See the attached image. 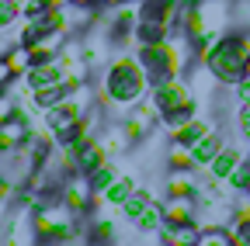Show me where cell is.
<instances>
[{
	"mask_svg": "<svg viewBox=\"0 0 250 246\" xmlns=\"http://www.w3.org/2000/svg\"><path fill=\"white\" fill-rule=\"evenodd\" d=\"M149 87H153V80H149V73L139 63L136 52L132 56H115L104 70V80H101V101L118 104V108H132L149 94Z\"/></svg>",
	"mask_w": 250,
	"mask_h": 246,
	"instance_id": "cell-1",
	"label": "cell"
},
{
	"mask_svg": "<svg viewBox=\"0 0 250 246\" xmlns=\"http://www.w3.org/2000/svg\"><path fill=\"white\" fill-rule=\"evenodd\" d=\"M136 56L139 63L146 66L149 80H167V76H181L188 66L195 63V49H191V38L184 32H174L167 38H149V42H139L136 45Z\"/></svg>",
	"mask_w": 250,
	"mask_h": 246,
	"instance_id": "cell-2",
	"label": "cell"
},
{
	"mask_svg": "<svg viewBox=\"0 0 250 246\" xmlns=\"http://www.w3.org/2000/svg\"><path fill=\"white\" fill-rule=\"evenodd\" d=\"M247 59H250V49H247V42L236 32V35H226L223 42H219L202 66L208 70V76L215 83H229L233 87L240 76H247Z\"/></svg>",
	"mask_w": 250,
	"mask_h": 246,
	"instance_id": "cell-3",
	"label": "cell"
},
{
	"mask_svg": "<svg viewBox=\"0 0 250 246\" xmlns=\"http://www.w3.org/2000/svg\"><path fill=\"white\" fill-rule=\"evenodd\" d=\"M149 97L156 101L160 114H170V111H181V108H195V94L181 76H167V80H156L149 87Z\"/></svg>",
	"mask_w": 250,
	"mask_h": 246,
	"instance_id": "cell-4",
	"label": "cell"
},
{
	"mask_svg": "<svg viewBox=\"0 0 250 246\" xmlns=\"http://www.w3.org/2000/svg\"><path fill=\"white\" fill-rule=\"evenodd\" d=\"M28 139H31V121L21 111L7 121H0V149L4 152H21Z\"/></svg>",
	"mask_w": 250,
	"mask_h": 246,
	"instance_id": "cell-5",
	"label": "cell"
},
{
	"mask_svg": "<svg viewBox=\"0 0 250 246\" xmlns=\"http://www.w3.org/2000/svg\"><path fill=\"white\" fill-rule=\"evenodd\" d=\"M198 194H167L164 201V215H167V226H181V222H195L198 215Z\"/></svg>",
	"mask_w": 250,
	"mask_h": 246,
	"instance_id": "cell-6",
	"label": "cell"
},
{
	"mask_svg": "<svg viewBox=\"0 0 250 246\" xmlns=\"http://www.w3.org/2000/svg\"><path fill=\"white\" fill-rule=\"evenodd\" d=\"M111 160V152L104 149L101 139H87L77 146V173H94L98 167H104Z\"/></svg>",
	"mask_w": 250,
	"mask_h": 246,
	"instance_id": "cell-7",
	"label": "cell"
},
{
	"mask_svg": "<svg viewBox=\"0 0 250 246\" xmlns=\"http://www.w3.org/2000/svg\"><path fill=\"white\" fill-rule=\"evenodd\" d=\"M219 152H223V132L219 129H208L202 139L191 142V156H195V170H205Z\"/></svg>",
	"mask_w": 250,
	"mask_h": 246,
	"instance_id": "cell-8",
	"label": "cell"
},
{
	"mask_svg": "<svg viewBox=\"0 0 250 246\" xmlns=\"http://www.w3.org/2000/svg\"><path fill=\"white\" fill-rule=\"evenodd\" d=\"M243 160H247V156H243V149H236V146H223V152H219V156H215L205 170H208L212 180H223V184H226V180L233 177V170H236Z\"/></svg>",
	"mask_w": 250,
	"mask_h": 246,
	"instance_id": "cell-9",
	"label": "cell"
},
{
	"mask_svg": "<svg viewBox=\"0 0 250 246\" xmlns=\"http://www.w3.org/2000/svg\"><path fill=\"white\" fill-rule=\"evenodd\" d=\"M136 188H139V184H136L132 177L118 173L104 191H98V205H101V208H122V205H125V198H129Z\"/></svg>",
	"mask_w": 250,
	"mask_h": 246,
	"instance_id": "cell-10",
	"label": "cell"
},
{
	"mask_svg": "<svg viewBox=\"0 0 250 246\" xmlns=\"http://www.w3.org/2000/svg\"><path fill=\"white\" fill-rule=\"evenodd\" d=\"M198 236H202L198 222H181V226H164L156 239L164 246H198Z\"/></svg>",
	"mask_w": 250,
	"mask_h": 246,
	"instance_id": "cell-11",
	"label": "cell"
},
{
	"mask_svg": "<svg viewBox=\"0 0 250 246\" xmlns=\"http://www.w3.org/2000/svg\"><path fill=\"white\" fill-rule=\"evenodd\" d=\"M164 188H167V194H198L195 167H167Z\"/></svg>",
	"mask_w": 250,
	"mask_h": 246,
	"instance_id": "cell-12",
	"label": "cell"
},
{
	"mask_svg": "<svg viewBox=\"0 0 250 246\" xmlns=\"http://www.w3.org/2000/svg\"><path fill=\"white\" fill-rule=\"evenodd\" d=\"M4 59H7V66L14 70V76H28V73H31V66L39 63L35 52H31V45H24V42H14V45L4 52Z\"/></svg>",
	"mask_w": 250,
	"mask_h": 246,
	"instance_id": "cell-13",
	"label": "cell"
},
{
	"mask_svg": "<svg viewBox=\"0 0 250 246\" xmlns=\"http://www.w3.org/2000/svg\"><path fill=\"white\" fill-rule=\"evenodd\" d=\"M132 226H136L139 232H160V229L167 226V215H164V201H156V198H153V205H149V208H146V211L139 215V219H136Z\"/></svg>",
	"mask_w": 250,
	"mask_h": 246,
	"instance_id": "cell-14",
	"label": "cell"
},
{
	"mask_svg": "<svg viewBox=\"0 0 250 246\" xmlns=\"http://www.w3.org/2000/svg\"><path fill=\"white\" fill-rule=\"evenodd\" d=\"M62 97H70V90L62 83H49V87H35V90H31V101H35V108H42V111L59 104Z\"/></svg>",
	"mask_w": 250,
	"mask_h": 246,
	"instance_id": "cell-15",
	"label": "cell"
},
{
	"mask_svg": "<svg viewBox=\"0 0 250 246\" xmlns=\"http://www.w3.org/2000/svg\"><path fill=\"white\" fill-rule=\"evenodd\" d=\"M149 205H153V194H149V191H143V188H136L129 198H125V205H122V215H125L129 222H136V219H139V215H143Z\"/></svg>",
	"mask_w": 250,
	"mask_h": 246,
	"instance_id": "cell-16",
	"label": "cell"
},
{
	"mask_svg": "<svg viewBox=\"0 0 250 246\" xmlns=\"http://www.w3.org/2000/svg\"><path fill=\"white\" fill-rule=\"evenodd\" d=\"M198 246H233V226H202Z\"/></svg>",
	"mask_w": 250,
	"mask_h": 246,
	"instance_id": "cell-17",
	"label": "cell"
},
{
	"mask_svg": "<svg viewBox=\"0 0 250 246\" xmlns=\"http://www.w3.org/2000/svg\"><path fill=\"white\" fill-rule=\"evenodd\" d=\"M167 167H195L191 146L181 139H167Z\"/></svg>",
	"mask_w": 250,
	"mask_h": 246,
	"instance_id": "cell-18",
	"label": "cell"
},
{
	"mask_svg": "<svg viewBox=\"0 0 250 246\" xmlns=\"http://www.w3.org/2000/svg\"><path fill=\"white\" fill-rule=\"evenodd\" d=\"M208 129H212V125H208V121L195 114V118H191V121H188V125H184V129H181L177 135H170V139H181V142H188V146H191V142H195V139H202V135H205Z\"/></svg>",
	"mask_w": 250,
	"mask_h": 246,
	"instance_id": "cell-19",
	"label": "cell"
},
{
	"mask_svg": "<svg viewBox=\"0 0 250 246\" xmlns=\"http://www.w3.org/2000/svg\"><path fill=\"white\" fill-rule=\"evenodd\" d=\"M87 177H90V184H94V194H98V191H104L108 184L118 177V170H115V163L108 160L104 167H98V170H94V173H87Z\"/></svg>",
	"mask_w": 250,
	"mask_h": 246,
	"instance_id": "cell-20",
	"label": "cell"
},
{
	"mask_svg": "<svg viewBox=\"0 0 250 246\" xmlns=\"http://www.w3.org/2000/svg\"><path fill=\"white\" fill-rule=\"evenodd\" d=\"M14 21H21V7H18V0H0V32H7Z\"/></svg>",
	"mask_w": 250,
	"mask_h": 246,
	"instance_id": "cell-21",
	"label": "cell"
},
{
	"mask_svg": "<svg viewBox=\"0 0 250 246\" xmlns=\"http://www.w3.org/2000/svg\"><path fill=\"white\" fill-rule=\"evenodd\" d=\"M226 184H229V188H233V191H236V194H240V191H247V188H250V156H247V160H243V163H240V167H236V170H233V177H229V180H226Z\"/></svg>",
	"mask_w": 250,
	"mask_h": 246,
	"instance_id": "cell-22",
	"label": "cell"
},
{
	"mask_svg": "<svg viewBox=\"0 0 250 246\" xmlns=\"http://www.w3.org/2000/svg\"><path fill=\"white\" fill-rule=\"evenodd\" d=\"M21 108H18V101L7 94V90H0V121H7V118H14Z\"/></svg>",
	"mask_w": 250,
	"mask_h": 246,
	"instance_id": "cell-23",
	"label": "cell"
},
{
	"mask_svg": "<svg viewBox=\"0 0 250 246\" xmlns=\"http://www.w3.org/2000/svg\"><path fill=\"white\" fill-rule=\"evenodd\" d=\"M236 129H240V135L250 142V104H240V108H236Z\"/></svg>",
	"mask_w": 250,
	"mask_h": 246,
	"instance_id": "cell-24",
	"label": "cell"
},
{
	"mask_svg": "<svg viewBox=\"0 0 250 246\" xmlns=\"http://www.w3.org/2000/svg\"><path fill=\"white\" fill-rule=\"evenodd\" d=\"M18 7H21V18H28V14L49 11V0H18Z\"/></svg>",
	"mask_w": 250,
	"mask_h": 246,
	"instance_id": "cell-25",
	"label": "cell"
},
{
	"mask_svg": "<svg viewBox=\"0 0 250 246\" xmlns=\"http://www.w3.org/2000/svg\"><path fill=\"white\" fill-rule=\"evenodd\" d=\"M233 94H236V101H240V104H250V73H247V76H240V80L233 83Z\"/></svg>",
	"mask_w": 250,
	"mask_h": 246,
	"instance_id": "cell-26",
	"label": "cell"
},
{
	"mask_svg": "<svg viewBox=\"0 0 250 246\" xmlns=\"http://www.w3.org/2000/svg\"><path fill=\"white\" fill-rule=\"evenodd\" d=\"M11 80H18V76H14V70L7 66V59H4V56H0V90H4V87H7Z\"/></svg>",
	"mask_w": 250,
	"mask_h": 246,
	"instance_id": "cell-27",
	"label": "cell"
},
{
	"mask_svg": "<svg viewBox=\"0 0 250 246\" xmlns=\"http://www.w3.org/2000/svg\"><path fill=\"white\" fill-rule=\"evenodd\" d=\"M73 4H80V7H98L101 0H73Z\"/></svg>",
	"mask_w": 250,
	"mask_h": 246,
	"instance_id": "cell-28",
	"label": "cell"
},
{
	"mask_svg": "<svg viewBox=\"0 0 250 246\" xmlns=\"http://www.w3.org/2000/svg\"><path fill=\"white\" fill-rule=\"evenodd\" d=\"M104 7H118V4H129V0H101Z\"/></svg>",
	"mask_w": 250,
	"mask_h": 246,
	"instance_id": "cell-29",
	"label": "cell"
},
{
	"mask_svg": "<svg viewBox=\"0 0 250 246\" xmlns=\"http://www.w3.org/2000/svg\"><path fill=\"white\" fill-rule=\"evenodd\" d=\"M247 73H250V59H247Z\"/></svg>",
	"mask_w": 250,
	"mask_h": 246,
	"instance_id": "cell-30",
	"label": "cell"
},
{
	"mask_svg": "<svg viewBox=\"0 0 250 246\" xmlns=\"http://www.w3.org/2000/svg\"><path fill=\"white\" fill-rule=\"evenodd\" d=\"M136 4H146V0H136Z\"/></svg>",
	"mask_w": 250,
	"mask_h": 246,
	"instance_id": "cell-31",
	"label": "cell"
}]
</instances>
